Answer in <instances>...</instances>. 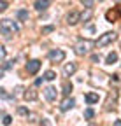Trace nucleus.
Here are the masks:
<instances>
[{
	"label": "nucleus",
	"instance_id": "7",
	"mask_svg": "<svg viewBox=\"0 0 121 126\" xmlns=\"http://www.w3.org/2000/svg\"><path fill=\"white\" fill-rule=\"evenodd\" d=\"M39 68H40V61H39V60H32V61H28V63H26V72H28L30 75L37 74Z\"/></svg>",
	"mask_w": 121,
	"mask_h": 126
},
{
	"label": "nucleus",
	"instance_id": "18",
	"mask_svg": "<svg viewBox=\"0 0 121 126\" xmlns=\"http://www.w3.org/2000/svg\"><path fill=\"white\" fill-rule=\"evenodd\" d=\"M44 79H46V81H54V79H56V74H54L53 70H48L46 74H44Z\"/></svg>",
	"mask_w": 121,
	"mask_h": 126
},
{
	"label": "nucleus",
	"instance_id": "29",
	"mask_svg": "<svg viewBox=\"0 0 121 126\" xmlns=\"http://www.w3.org/2000/svg\"><path fill=\"white\" fill-rule=\"evenodd\" d=\"M114 126H121V119H116L114 121Z\"/></svg>",
	"mask_w": 121,
	"mask_h": 126
},
{
	"label": "nucleus",
	"instance_id": "4",
	"mask_svg": "<svg viewBox=\"0 0 121 126\" xmlns=\"http://www.w3.org/2000/svg\"><path fill=\"white\" fill-rule=\"evenodd\" d=\"M105 18H107L109 23H116V21L121 18V5H118V7L107 11V12H105Z\"/></svg>",
	"mask_w": 121,
	"mask_h": 126
},
{
	"label": "nucleus",
	"instance_id": "2",
	"mask_svg": "<svg viewBox=\"0 0 121 126\" xmlns=\"http://www.w3.org/2000/svg\"><path fill=\"white\" fill-rule=\"evenodd\" d=\"M116 39H118V33H114V32H105V33H102L98 37V40L95 42V46L97 47H105V46L112 44Z\"/></svg>",
	"mask_w": 121,
	"mask_h": 126
},
{
	"label": "nucleus",
	"instance_id": "8",
	"mask_svg": "<svg viewBox=\"0 0 121 126\" xmlns=\"http://www.w3.org/2000/svg\"><path fill=\"white\" fill-rule=\"evenodd\" d=\"M44 94H46V98H48L49 102H54V100H56V96H58V91H56V88L48 86L46 89H44Z\"/></svg>",
	"mask_w": 121,
	"mask_h": 126
},
{
	"label": "nucleus",
	"instance_id": "25",
	"mask_svg": "<svg viewBox=\"0 0 121 126\" xmlns=\"http://www.w3.org/2000/svg\"><path fill=\"white\" fill-rule=\"evenodd\" d=\"M5 9H7V2L2 0V2H0V11H5Z\"/></svg>",
	"mask_w": 121,
	"mask_h": 126
},
{
	"label": "nucleus",
	"instance_id": "27",
	"mask_svg": "<svg viewBox=\"0 0 121 126\" xmlns=\"http://www.w3.org/2000/svg\"><path fill=\"white\" fill-rule=\"evenodd\" d=\"M91 60H93V61H100V56H97V54H93V56H91Z\"/></svg>",
	"mask_w": 121,
	"mask_h": 126
},
{
	"label": "nucleus",
	"instance_id": "5",
	"mask_svg": "<svg viewBox=\"0 0 121 126\" xmlns=\"http://www.w3.org/2000/svg\"><path fill=\"white\" fill-rule=\"evenodd\" d=\"M48 56H49V60L53 63H60V61L65 60V51L63 49H53V51H49Z\"/></svg>",
	"mask_w": 121,
	"mask_h": 126
},
{
	"label": "nucleus",
	"instance_id": "13",
	"mask_svg": "<svg viewBox=\"0 0 121 126\" xmlns=\"http://www.w3.org/2000/svg\"><path fill=\"white\" fill-rule=\"evenodd\" d=\"M84 100H86L89 105H91V103H97V102H98V94H97V93H86V94H84Z\"/></svg>",
	"mask_w": 121,
	"mask_h": 126
},
{
	"label": "nucleus",
	"instance_id": "22",
	"mask_svg": "<svg viewBox=\"0 0 121 126\" xmlns=\"http://www.w3.org/2000/svg\"><path fill=\"white\" fill-rule=\"evenodd\" d=\"M2 123H4V126H9V124L12 123V117H11V116H4V121H2Z\"/></svg>",
	"mask_w": 121,
	"mask_h": 126
},
{
	"label": "nucleus",
	"instance_id": "6",
	"mask_svg": "<svg viewBox=\"0 0 121 126\" xmlns=\"http://www.w3.org/2000/svg\"><path fill=\"white\" fill-rule=\"evenodd\" d=\"M81 21V12L79 11H70L69 16H67V25L74 26V25H77Z\"/></svg>",
	"mask_w": 121,
	"mask_h": 126
},
{
	"label": "nucleus",
	"instance_id": "19",
	"mask_svg": "<svg viewBox=\"0 0 121 126\" xmlns=\"http://www.w3.org/2000/svg\"><path fill=\"white\" fill-rule=\"evenodd\" d=\"M18 114H19V116H25V117L32 116V114H30V110H28L26 107H18Z\"/></svg>",
	"mask_w": 121,
	"mask_h": 126
},
{
	"label": "nucleus",
	"instance_id": "28",
	"mask_svg": "<svg viewBox=\"0 0 121 126\" xmlns=\"http://www.w3.org/2000/svg\"><path fill=\"white\" fill-rule=\"evenodd\" d=\"M42 79H44V77H42ZM42 79H37V81H35V86H40V84H42Z\"/></svg>",
	"mask_w": 121,
	"mask_h": 126
},
{
	"label": "nucleus",
	"instance_id": "9",
	"mask_svg": "<svg viewBox=\"0 0 121 126\" xmlns=\"http://www.w3.org/2000/svg\"><path fill=\"white\" fill-rule=\"evenodd\" d=\"M23 98H25L26 102H35V100L39 98V93H37L35 89H28V91L23 94Z\"/></svg>",
	"mask_w": 121,
	"mask_h": 126
},
{
	"label": "nucleus",
	"instance_id": "3",
	"mask_svg": "<svg viewBox=\"0 0 121 126\" xmlns=\"http://www.w3.org/2000/svg\"><path fill=\"white\" fill-rule=\"evenodd\" d=\"M91 46H93V42H89V40H79L77 44H75V53H77L79 56H84V54H88L89 53V49H91Z\"/></svg>",
	"mask_w": 121,
	"mask_h": 126
},
{
	"label": "nucleus",
	"instance_id": "21",
	"mask_svg": "<svg viewBox=\"0 0 121 126\" xmlns=\"http://www.w3.org/2000/svg\"><path fill=\"white\" fill-rule=\"evenodd\" d=\"M81 2H83V5H84V7H93L95 0H81Z\"/></svg>",
	"mask_w": 121,
	"mask_h": 126
},
{
	"label": "nucleus",
	"instance_id": "11",
	"mask_svg": "<svg viewBox=\"0 0 121 126\" xmlns=\"http://www.w3.org/2000/svg\"><path fill=\"white\" fill-rule=\"evenodd\" d=\"M74 103H75V102H74V98H69V96H67V98H65L63 102H62V105H60V109H62L63 112H67L69 109H72V107H74Z\"/></svg>",
	"mask_w": 121,
	"mask_h": 126
},
{
	"label": "nucleus",
	"instance_id": "23",
	"mask_svg": "<svg viewBox=\"0 0 121 126\" xmlns=\"http://www.w3.org/2000/svg\"><path fill=\"white\" fill-rule=\"evenodd\" d=\"M53 30H54V26H44V28H42V33H44V35H46V33H51Z\"/></svg>",
	"mask_w": 121,
	"mask_h": 126
},
{
	"label": "nucleus",
	"instance_id": "1",
	"mask_svg": "<svg viewBox=\"0 0 121 126\" xmlns=\"http://www.w3.org/2000/svg\"><path fill=\"white\" fill-rule=\"evenodd\" d=\"M0 32H2L4 39L9 40V39H12V35H16L19 32V28H18L16 23L11 21V19H2V23H0Z\"/></svg>",
	"mask_w": 121,
	"mask_h": 126
},
{
	"label": "nucleus",
	"instance_id": "24",
	"mask_svg": "<svg viewBox=\"0 0 121 126\" xmlns=\"http://www.w3.org/2000/svg\"><path fill=\"white\" fill-rule=\"evenodd\" d=\"M111 82H114V86H118V84H119V75H118V74H114V75H112Z\"/></svg>",
	"mask_w": 121,
	"mask_h": 126
},
{
	"label": "nucleus",
	"instance_id": "31",
	"mask_svg": "<svg viewBox=\"0 0 121 126\" xmlns=\"http://www.w3.org/2000/svg\"><path fill=\"white\" fill-rule=\"evenodd\" d=\"M119 46H121V42H119Z\"/></svg>",
	"mask_w": 121,
	"mask_h": 126
},
{
	"label": "nucleus",
	"instance_id": "20",
	"mask_svg": "<svg viewBox=\"0 0 121 126\" xmlns=\"http://www.w3.org/2000/svg\"><path fill=\"white\" fill-rule=\"evenodd\" d=\"M84 117H86V119H93V117H95V110H93V109H86V110H84Z\"/></svg>",
	"mask_w": 121,
	"mask_h": 126
},
{
	"label": "nucleus",
	"instance_id": "14",
	"mask_svg": "<svg viewBox=\"0 0 121 126\" xmlns=\"http://www.w3.org/2000/svg\"><path fill=\"white\" fill-rule=\"evenodd\" d=\"M16 18H18L19 21H28L30 14H28V11H26V9H19V11L16 12Z\"/></svg>",
	"mask_w": 121,
	"mask_h": 126
},
{
	"label": "nucleus",
	"instance_id": "17",
	"mask_svg": "<svg viewBox=\"0 0 121 126\" xmlns=\"http://www.w3.org/2000/svg\"><path fill=\"white\" fill-rule=\"evenodd\" d=\"M70 91H72V84H70L69 81H65V82H63V94H65V96H69Z\"/></svg>",
	"mask_w": 121,
	"mask_h": 126
},
{
	"label": "nucleus",
	"instance_id": "10",
	"mask_svg": "<svg viewBox=\"0 0 121 126\" xmlns=\"http://www.w3.org/2000/svg\"><path fill=\"white\" fill-rule=\"evenodd\" d=\"M75 70H77V65H75V63H67V65L63 67V74H65V77H70L72 74H75Z\"/></svg>",
	"mask_w": 121,
	"mask_h": 126
},
{
	"label": "nucleus",
	"instance_id": "12",
	"mask_svg": "<svg viewBox=\"0 0 121 126\" xmlns=\"http://www.w3.org/2000/svg\"><path fill=\"white\" fill-rule=\"evenodd\" d=\"M49 4H51V0H37V2H35V9L37 11H46L49 7Z\"/></svg>",
	"mask_w": 121,
	"mask_h": 126
},
{
	"label": "nucleus",
	"instance_id": "15",
	"mask_svg": "<svg viewBox=\"0 0 121 126\" xmlns=\"http://www.w3.org/2000/svg\"><path fill=\"white\" fill-rule=\"evenodd\" d=\"M91 16H93V9L91 7H86V11L81 12V21H89V19H91Z\"/></svg>",
	"mask_w": 121,
	"mask_h": 126
},
{
	"label": "nucleus",
	"instance_id": "30",
	"mask_svg": "<svg viewBox=\"0 0 121 126\" xmlns=\"http://www.w3.org/2000/svg\"><path fill=\"white\" fill-rule=\"evenodd\" d=\"M89 126H95V124H89Z\"/></svg>",
	"mask_w": 121,
	"mask_h": 126
},
{
	"label": "nucleus",
	"instance_id": "16",
	"mask_svg": "<svg viewBox=\"0 0 121 126\" xmlns=\"http://www.w3.org/2000/svg\"><path fill=\"white\" fill-rule=\"evenodd\" d=\"M116 61H118V53H109L107 58H105V63H107V65H112Z\"/></svg>",
	"mask_w": 121,
	"mask_h": 126
},
{
	"label": "nucleus",
	"instance_id": "26",
	"mask_svg": "<svg viewBox=\"0 0 121 126\" xmlns=\"http://www.w3.org/2000/svg\"><path fill=\"white\" fill-rule=\"evenodd\" d=\"M0 49H2V51H0V53H2V60H5V47L2 46V47H0Z\"/></svg>",
	"mask_w": 121,
	"mask_h": 126
}]
</instances>
